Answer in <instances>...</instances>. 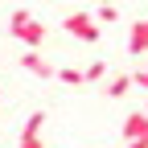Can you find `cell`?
<instances>
[{
  "label": "cell",
  "mask_w": 148,
  "mask_h": 148,
  "mask_svg": "<svg viewBox=\"0 0 148 148\" xmlns=\"http://www.w3.org/2000/svg\"><path fill=\"white\" fill-rule=\"evenodd\" d=\"M132 86H144V90H148V66H144V70H136V74H132Z\"/></svg>",
  "instance_id": "7c38bea8"
},
{
  "label": "cell",
  "mask_w": 148,
  "mask_h": 148,
  "mask_svg": "<svg viewBox=\"0 0 148 148\" xmlns=\"http://www.w3.org/2000/svg\"><path fill=\"white\" fill-rule=\"evenodd\" d=\"M21 66H25L29 74H37V78H53V74H58V66H49V62L41 58V49H25V53H21Z\"/></svg>",
  "instance_id": "277c9868"
},
{
  "label": "cell",
  "mask_w": 148,
  "mask_h": 148,
  "mask_svg": "<svg viewBox=\"0 0 148 148\" xmlns=\"http://www.w3.org/2000/svg\"><path fill=\"white\" fill-rule=\"evenodd\" d=\"M99 4H111V0H99Z\"/></svg>",
  "instance_id": "5bb4252c"
},
{
  "label": "cell",
  "mask_w": 148,
  "mask_h": 148,
  "mask_svg": "<svg viewBox=\"0 0 148 148\" xmlns=\"http://www.w3.org/2000/svg\"><path fill=\"white\" fill-rule=\"evenodd\" d=\"M144 115H148V99H144Z\"/></svg>",
  "instance_id": "4fadbf2b"
},
{
  "label": "cell",
  "mask_w": 148,
  "mask_h": 148,
  "mask_svg": "<svg viewBox=\"0 0 148 148\" xmlns=\"http://www.w3.org/2000/svg\"><path fill=\"white\" fill-rule=\"evenodd\" d=\"M58 82H66V86H82V70L78 66H58V74H53Z\"/></svg>",
  "instance_id": "52a82bcc"
},
{
  "label": "cell",
  "mask_w": 148,
  "mask_h": 148,
  "mask_svg": "<svg viewBox=\"0 0 148 148\" xmlns=\"http://www.w3.org/2000/svg\"><path fill=\"white\" fill-rule=\"evenodd\" d=\"M8 33H12L21 45H29V49H41V45H45V25L37 21V16H29L25 8H16V12L8 16Z\"/></svg>",
  "instance_id": "6da1fadb"
},
{
  "label": "cell",
  "mask_w": 148,
  "mask_h": 148,
  "mask_svg": "<svg viewBox=\"0 0 148 148\" xmlns=\"http://www.w3.org/2000/svg\"><path fill=\"white\" fill-rule=\"evenodd\" d=\"M127 53H132V58H144L148 53V16H140L132 25V33H127Z\"/></svg>",
  "instance_id": "5b68a950"
},
{
  "label": "cell",
  "mask_w": 148,
  "mask_h": 148,
  "mask_svg": "<svg viewBox=\"0 0 148 148\" xmlns=\"http://www.w3.org/2000/svg\"><path fill=\"white\" fill-rule=\"evenodd\" d=\"M127 90H132V74H115V78L107 82V95H111V99H123Z\"/></svg>",
  "instance_id": "8992f818"
},
{
  "label": "cell",
  "mask_w": 148,
  "mask_h": 148,
  "mask_svg": "<svg viewBox=\"0 0 148 148\" xmlns=\"http://www.w3.org/2000/svg\"><path fill=\"white\" fill-rule=\"evenodd\" d=\"M115 21H119V8L115 4H99L95 8V25H115Z\"/></svg>",
  "instance_id": "ba28073f"
},
{
  "label": "cell",
  "mask_w": 148,
  "mask_h": 148,
  "mask_svg": "<svg viewBox=\"0 0 148 148\" xmlns=\"http://www.w3.org/2000/svg\"><path fill=\"white\" fill-rule=\"evenodd\" d=\"M62 29H66L70 37H78V41H86V45L99 41V25H95V16H90V12H66Z\"/></svg>",
  "instance_id": "7a4b0ae2"
},
{
  "label": "cell",
  "mask_w": 148,
  "mask_h": 148,
  "mask_svg": "<svg viewBox=\"0 0 148 148\" xmlns=\"http://www.w3.org/2000/svg\"><path fill=\"white\" fill-rule=\"evenodd\" d=\"M103 74H107V62H90V66L82 70V82H99Z\"/></svg>",
  "instance_id": "30bf717a"
},
{
  "label": "cell",
  "mask_w": 148,
  "mask_h": 148,
  "mask_svg": "<svg viewBox=\"0 0 148 148\" xmlns=\"http://www.w3.org/2000/svg\"><path fill=\"white\" fill-rule=\"evenodd\" d=\"M16 148H45V140H41V136H21Z\"/></svg>",
  "instance_id": "8fae6325"
},
{
  "label": "cell",
  "mask_w": 148,
  "mask_h": 148,
  "mask_svg": "<svg viewBox=\"0 0 148 148\" xmlns=\"http://www.w3.org/2000/svg\"><path fill=\"white\" fill-rule=\"evenodd\" d=\"M41 127H45V111H33V115L25 119V132L21 136H41Z\"/></svg>",
  "instance_id": "9c48e42d"
},
{
  "label": "cell",
  "mask_w": 148,
  "mask_h": 148,
  "mask_svg": "<svg viewBox=\"0 0 148 148\" xmlns=\"http://www.w3.org/2000/svg\"><path fill=\"white\" fill-rule=\"evenodd\" d=\"M123 140H127V148H148V115L144 111H132L123 119Z\"/></svg>",
  "instance_id": "3957f363"
}]
</instances>
